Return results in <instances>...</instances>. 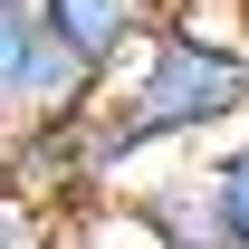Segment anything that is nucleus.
<instances>
[{"instance_id": "1", "label": "nucleus", "mask_w": 249, "mask_h": 249, "mask_svg": "<svg viewBox=\"0 0 249 249\" xmlns=\"http://www.w3.org/2000/svg\"><path fill=\"white\" fill-rule=\"evenodd\" d=\"M106 115H115L124 163L154 154V144H192V134L249 124V58L240 48H201V38H182V29H154V48L115 77Z\"/></svg>"}, {"instance_id": "2", "label": "nucleus", "mask_w": 249, "mask_h": 249, "mask_svg": "<svg viewBox=\"0 0 249 249\" xmlns=\"http://www.w3.org/2000/svg\"><path fill=\"white\" fill-rule=\"evenodd\" d=\"M115 96L106 67H87L48 29V10H0V124L10 134H48V124H87Z\"/></svg>"}, {"instance_id": "3", "label": "nucleus", "mask_w": 249, "mask_h": 249, "mask_svg": "<svg viewBox=\"0 0 249 249\" xmlns=\"http://www.w3.org/2000/svg\"><path fill=\"white\" fill-rule=\"evenodd\" d=\"M38 10H48V29L87 67H106V77H124V67L154 48V29H163V0H38Z\"/></svg>"}, {"instance_id": "4", "label": "nucleus", "mask_w": 249, "mask_h": 249, "mask_svg": "<svg viewBox=\"0 0 249 249\" xmlns=\"http://www.w3.org/2000/svg\"><path fill=\"white\" fill-rule=\"evenodd\" d=\"M201 211H211V240H220V249H249V124L211 154V173H201Z\"/></svg>"}]
</instances>
